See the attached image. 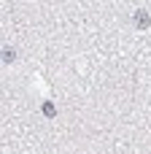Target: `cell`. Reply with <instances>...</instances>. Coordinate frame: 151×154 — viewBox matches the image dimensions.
Listing matches in <instances>:
<instances>
[{"mask_svg":"<svg viewBox=\"0 0 151 154\" xmlns=\"http://www.w3.org/2000/svg\"><path fill=\"white\" fill-rule=\"evenodd\" d=\"M54 114H57V108H54V103H43V116H46V119H51Z\"/></svg>","mask_w":151,"mask_h":154,"instance_id":"2","label":"cell"},{"mask_svg":"<svg viewBox=\"0 0 151 154\" xmlns=\"http://www.w3.org/2000/svg\"><path fill=\"white\" fill-rule=\"evenodd\" d=\"M135 24H138L140 30H146V27L151 24V16L146 14V11H135Z\"/></svg>","mask_w":151,"mask_h":154,"instance_id":"1","label":"cell"},{"mask_svg":"<svg viewBox=\"0 0 151 154\" xmlns=\"http://www.w3.org/2000/svg\"><path fill=\"white\" fill-rule=\"evenodd\" d=\"M14 57H16L14 49H3V62H14Z\"/></svg>","mask_w":151,"mask_h":154,"instance_id":"3","label":"cell"}]
</instances>
